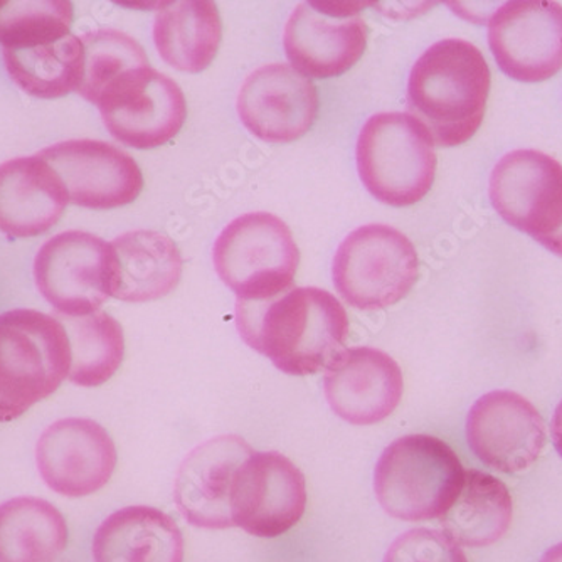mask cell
Wrapping results in <instances>:
<instances>
[{
  "mask_svg": "<svg viewBox=\"0 0 562 562\" xmlns=\"http://www.w3.org/2000/svg\"><path fill=\"white\" fill-rule=\"evenodd\" d=\"M491 201L510 226L544 248L562 235V166L538 150H514L491 176Z\"/></svg>",
  "mask_w": 562,
  "mask_h": 562,
  "instance_id": "obj_10",
  "label": "cell"
},
{
  "mask_svg": "<svg viewBox=\"0 0 562 562\" xmlns=\"http://www.w3.org/2000/svg\"><path fill=\"white\" fill-rule=\"evenodd\" d=\"M384 562H469L462 546L437 529L407 530L387 549Z\"/></svg>",
  "mask_w": 562,
  "mask_h": 562,
  "instance_id": "obj_30",
  "label": "cell"
},
{
  "mask_svg": "<svg viewBox=\"0 0 562 562\" xmlns=\"http://www.w3.org/2000/svg\"><path fill=\"white\" fill-rule=\"evenodd\" d=\"M418 252L406 235L387 224L357 227L337 248L331 277L339 295L361 311H382L412 292Z\"/></svg>",
  "mask_w": 562,
  "mask_h": 562,
  "instance_id": "obj_7",
  "label": "cell"
},
{
  "mask_svg": "<svg viewBox=\"0 0 562 562\" xmlns=\"http://www.w3.org/2000/svg\"><path fill=\"white\" fill-rule=\"evenodd\" d=\"M112 248L110 293L122 302L159 300L176 290L182 277V255L176 243L159 232L125 233Z\"/></svg>",
  "mask_w": 562,
  "mask_h": 562,
  "instance_id": "obj_21",
  "label": "cell"
},
{
  "mask_svg": "<svg viewBox=\"0 0 562 562\" xmlns=\"http://www.w3.org/2000/svg\"><path fill=\"white\" fill-rule=\"evenodd\" d=\"M491 81V68L475 44L438 41L413 66L407 112L428 128L435 145L457 147L479 132Z\"/></svg>",
  "mask_w": 562,
  "mask_h": 562,
  "instance_id": "obj_2",
  "label": "cell"
},
{
  "mask_svg": "<svg viewBox=\"0 0 562 562\" xmlns=\"http://www.w3.org/2000/svg\"><path fill=\"white\" fill-rule=\"evenodd\" d=\"M68 544V526L55 505L19 497L0 505V562H55Z\"/></svg>",
  "mask_w": 562,
  "mask_h": 562,
  "instance_id": "obj_25",
  "label": "cell"
},
{
  "mask_svg": "<svg viewBox=\"0 0 562 562\" xmlns=\"http://www.w3.org/2000/svg\"><path fill=\"white\" fill-rule=\"evenodd\" d=\"M467 440L480 462L491 469L524 472L544 450V419L520 394L492 391L470 407Z\"/></svg>",
  "mask_w": 562,
  "mask_h": 562,
  "instance_id": "obj_15",
  "label": "cell"
},
{
  "mask_svg": "<svg viewBox=\"0 0 562 562\" xmlns=\"http://www.w3.org/2000/svg\"><path fill=\"white\" fill-rule=\"evenodd\" d=\"M69 195L65 182L40 156L0 164V232L34 238L61 220Z\"/></svg>",
  "mask_w": 562,
  "mask_h": 562,
  "instance_id": "obj_20",
  "label": "cell"
},
{
  "mask_svg": "<svg viewBox=\"0 0 562 562\" xmlns=\"http://www.w3.org/2000/svg\"><path fill=\"white\" fill-rule=\"evenodd\" d=\"M223 40L217 5L210 0L167 2L154 24L160 58L184 72H201L216 58Z\"/></svg>",
  "mask_w": 562,
  "mask_h": 562,
  "instance_id": "obj_23",
  "label": "cell"
},
{
  "mask_svg": "<svg viewBox=\"0 0 562 562\" xmlns=\"http://www.w3.org/2000/svg\"><path fill=\"white\" fill-rule=\"evenodd\" d=\"M239 336L290 375L327 371L346 352L349 317L336 296L317 286L290 289L263 302L236 300Z\"/></svg>",
  "mask_w": 562,
  "mask_h": 562,
  "instance_id": "obj_1",
  "label": "cell"
},
{
  "mask_svg": "<svg viewBox=\"0 0 562 562\" xmlns=\"http://www.w3.org/2000/svg\"><path fill=\"white\" fill-rule=\"evenodd\" d=\"M317 87L290 65L255 69L238 93V115L255 137L292 144L311 131L318 115Z\"/></svg>",
  "mask_w": 562,
  "mask_h": 562,
  "instance_id": "obj_16",
  "label": "cell"
},
{
  "mask_svg": "<svg viewBox=\"0 0 562 562\" xmlns=\"http://www.w3.org/2000/svg\"><path fill=\"white\" fill-rule=\"evenodd\" d=\"M72 4L66 0H0V44L30 49L69 36Z\"/></svg>",
  "mask_w": 562,
  "mask_h": 562,
  "instance_id": "obj_28",
  "label": "cell"
},
{
  "mask_svg": "<svg viewBox=\"0 0 562 562\" xmlns=\"http://www.w3.org/2000/svg\"><path fill=\"white\" fill-rule=\"evenodd\" d=\"M59 321L71 344V369L68 379L81 387H98L115 375L125 356L123 328L105 312L65 317Z\"/></svg>",
  "mask_w": 562,
  "mask_h": 562,
  "instance_id": "obj_27",
  "label": "cell"
},
{
  "mask_svg": "<svg viewBox=\"0 0 562 562\" xmlns=\"http://www.w3.org/2000/svg\"><path fill=\"white\" fill-rule=\"evenodd\" d=\"M361 4L302 2L290 14L283 46L292 68L306 78H336L364 56L369 27Z\"/></svg>",
  "mask_w": 562,
  "mask_h": 562,
  "instance_id": "obj_11",
  "label": "cell"
},
{
  "mask_svg": "<svg viewBox=\"0 0 562 562\" xmlns=\"http://www.w3.org/2000/svg\"><path fill=\"white\" fill-rule=\"evenodd\" d=\"M404 379L390 353L353 347L325 371L328 406L350 425L369 426L393 415L403 397Z\"/></svg>",
  "mask_w": 562,
  "mask_h": 562,
  "instance_id": "obj_19",
  "label": "cell"
},
{
  "mask_svg": "<svg viewBox=\"0 0 562 562\" xmlns=\"http://www.w3.org/2000/svg\"><path fill=\"white\" fill-rule=\"evenodd\" d=\"M214 268L245 302H263L293 289L300 251L285 221L270 213L236 217L217 236Z\"/></svg>",
  "mask_w": 562,
  "mask_h": 562,
  "instance_id": "obj_6",
  "label": "cell"
},
{
  "mask_svg": "<svg viewBox=\"0 0 562 562\" xmlns=\"http://www.w3.org/2000/svg\"><path fill=\"white\" fill-rule=\"evenodd\" d=\"M539 562H562V542L548 549Z\"/></svg>",
  "mask_w": 562,
  "mask_h": 562,
  "instance_id": "obj_32",
  "label": "cell"
},
{
  "mask_svg": "<svg viewBox=\"0 0 562 562\" xmlns=\"http://www.w3.org/2000/svg\"><path fill=\"white\" fill-rule=\"evenodd\" d=\"M551 437L554 441L555 450L562 458V401L555 407L554 416L551 422Z\"/></svg>",
  "mask_w": 562,
  "mask_h": 562,
  "instance_id": "obj_31",
  "label": "cell"
},
{
  "mask_svg": "<svg viewBox=\"0 0 562 562\" xmlns=\"http://www.w3.org/2000/svg\"><path fill=\"white\" fill-rule=\"evenodd\" d=\"M465 482L460 458L429 435L397 438L374 469V492L384 513L406 522L440 519Z\"/></svg>",
  "mask_w": 562,
  "mask_h": 562,
  "instance_id": "obj_4",
  "label": "cell"
},
{
  "mask_svg": "<svg viewBox=\"0 0 562 562\" xmlns=\"http://www.w3.org/2000/svg\"><path fill=\"white\" fill-rule=\"evenodd\" d=\"M85 47V76L78 93L98 103L109 83L128 69L145 68L148 58L144 47L115 30H101L81 36Z\"/></svg>",
  "mask_w": 562,
  "mask_h": 562,
  "instance_id": "obj_29",
  "label": "cell"
},
{
  "mask_svg": "<svg viewBox=\"0 0 562 562\" xmlns=\"http://www.w3.org/2000/svg\"><path fill=\"white\" fill-rule=\"evenodd\" d=\"M488 44L498 68L514 80H549L562 69V5L505 2L488 21Z\"/></svg>",
  "mask_w": 562,
  "mask_h": 562,
  "instance_id": "obj_13",
  "label": "cell"
},
{
  "mask_svg": "<svg viewBox=\"0 0 562 562\" xmlns=\"http://www.w3.org/2000/svg\"><path fill=\"white\" fill-rule=\"evenodd\" d=\"M41 295L65 317L100 311L112 296L110 243L85 232H66L44 243L34 260Z\"/></svg>",
  "mask_w": 562,
  "mask_h": 562,
  "instance_id": "obj_9",
  "label": "cell"
},
{
  "mask_svg": "<svg viewBox=\"0 0 562 562\" xmlns=\"http://www.w3.org/2000/svg\"><path fill=\"white\" fill-rule=\"evenodd\" d=\"M513 522V497L505 483L491 473L465 470V482L445 516V533L457 544L485 548L507 533Z\"/></svg>",
  "mask_w": 562,
  "mask_h": 562,
  "instance_id": "obj_24",
  "label": "cell"
},
{
  "mask_svg": "<svg viewBox=\"0 0 562 562\" xmlns=\"http://www.w3.org/2000/svg\"><path fill=\"white\" fill-rule=\"evenodd\" d=\"M69 369L71 344L58 317L30 308L0 315V423L56 393Z\"/></svg>",
  "mask_w": 562,
  "mask_h": 562,
  "instance_id": "obj_3",
  "label": "cell"
},
{
  "mask_svg": "<svg viewBox=\"0 0 562 562\" xmlns=\"http://www.w3.org/2000/svg\"><path fill=\"white\" fill-rule=\"evenodd\" d=\"M116 460L112 437L93 419H59L37 441V470L47 487L65 497H87L105 487Z\"/></svg>",
  "mask_w": 562,
  "mask_h": 562,
  "instance_id": "obj_17",
  "label": "cell"
},
{
  "mask_svg": "<svg viewBox=\"0 0 562 562\" xmlns=\"http://www.w3.org/2000/svg\"><path fill=\"white\" fill-rule=\"evenodd\" d=\"M4 63L14 83L25 93L55 100L81 87L85 47L81 37L69 34L44 46L4 49Z\"/></svg>",
  "mask_w": 562,
  "mask_h": 562,
  "instance_id": "obj_26",
  "label": "cell"
},
{
  "mask_svg": "<svg viewBox=\"0 0 562 562\" xmlns=\"http://www.w3.org/2000/svg\"><path fill=\"white\" fill-rule=\"evenodd\" d=\"M437 164L428 128L409 113H378L362 126L357 169L366 189L387 206L422 201L435 182Z\"/></svg>",
  "mask_w": 562,
  "mask_h": 562,
  "instance_id": "obj_5",
  "label": "cell"
},
{
  "mask_svg": "<svg viewBox=\"0 0 562 562\" xmlns=\"http://www.w3.org/2000/svg\"><path fill=\"white\" fill-rule=\"evenodd\" d=\"M549 251L554 252V255H558V257H562V235L559 236L558 239H555L554 243H552L551 248H549Z\"/></svg>",
  "mask_w": 562,
  "mask_h": 562,
  "instance_id": "obj_33",
  "label": "cell"
},
{
  "mask_svg": "<svg viewBox=\"0 0 562 562\" xmlns=\"http://www.w3.org/2000/svg\"><path fill=\"white\" fill-rule=\"evenodd\" d=\"M93 561L182 562L184 538L176 520L159 508H120L98 527Z\"/></svg>",
  "mask_w": 562,
  "mask_h": 562,
  "instance_id": "obj_22",
  "label": "cell"
},
{
  "mask_svg": "<svg viewBox=\"0 0 562 562\" xmlns=\"http://www.w3.org/2000/svg\"><path fill=\"white\" fill-rule=\"evenodd\" d=\"M97 105L110 135L138 150L166 145L188 119L184 91L150 66L120 75L103 90Z\"/></svg>",
  "mask_w": 562,
  "mask_h": 562,
  "instance_id": "obj_8",
  "label": "cell"
},
{
  "mask_svg": "<svg viewBox=\"0 0 562 562\" xmlns=\"http://www.w3.org/2000/svg\"><path fill=\"white\" fill-rule=\"evenodd\" d=\"M37 156L58 172L76 206L116 210L132 204L144 189V176L134 157L106 142H61Z\"/></svg>",
  "mask_w": 562,
  "mask_h": 562,
  "instance_id": "obj_14",
  "label": "cell"
},
{
  "mask_svg": "<svg viewBox=\"0 0 562 562\" xmlns=\"http://www.w3.org/2000/svg\"><path fill=\"white\" fill-rule=\"evenodd\" d=\"M306 508V482L299 467L278 451H252L233 482L232 516L255 538L273 539L299 524Z\"/></svg>",
  "mask_w": 562,
  "mask_h": 562,
  "instance_id": "obj_12",
  "label": "cell"
},
{
  "mask_svg": "<svg viewBox=\"0 0 562 562\" xmlns=\"http://www.w3.org/2000/svg\"><path fill=\"white\" fill-rule=\"evenodd\" d=\"M251 454L252 448L238 435H221L195 447L173 482V502L181 516L202 529L235 527L233 482Z\"/></svg>",
  "mask_w": 562,
  "mask_h": 562,
  "instance_id": "obj_18",
  "label": "cell"
}]
</instances>
